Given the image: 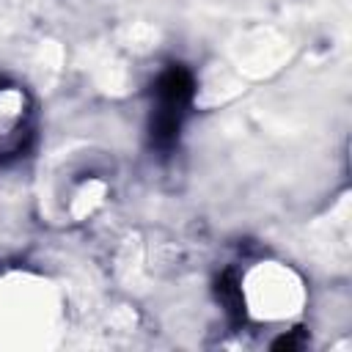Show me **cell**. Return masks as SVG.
Segmentation results:
<instances>
[{
    "instance_id": "6da1fadb",
    "label": "cell",
    "mask_w": 352,
    "mask_h": 352,
    "mask_svg": "<svg viewBox=\"0 0 352 352\" xmlns=\"http://www.w3.org/2000/svg\"><path fill=\"white\" fill-rule=\"evenodd\" d=\"M195 96V77L187 66L170 63L154 82V107L148 121L151 146L160 151H170L179 140L182 124L190 113Z\"/></svg>"
},
{
    "instance_id": "3957f363",
    "label": "cell",
    "mask_w": 352,
    "mask_h": 352,
    "mask_svg": "<svg viewBox=\"0 0 352 352\" xmlns=\"http://www.w3.org/2000/svg\"><path fill=\"white\" fill-rule=\"evenodd\" d=\"M305 344V333L302 330H292V333H283L280 338H275L272 341V349H286V352H292V349H300Z\"/></svg>"
},
{
    "instance_id": "7a4b0ae2",
    "label": "cell",
    "mask_w": 352,
    "mask_h": 352,
    "mask_svg": "<svg viewBox=\"0 0 352 352\" xmlns=\"http://www.w3.org/2000/svg\"><path fill=\"white\" fill-rule=\"evenodd\" d=\"M217 297H220V302H223V308L231 319L239 322L245 316V297H242V289H239L236 275L231 270L217 278Z\"/></svg>"
}]
</instances>
